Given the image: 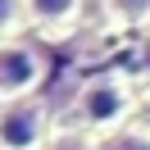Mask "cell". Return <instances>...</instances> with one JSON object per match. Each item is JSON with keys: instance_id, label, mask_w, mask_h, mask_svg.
Returning <instances> with one entry per match:
<instances>
[{"instance_id": "obj_1", "label": "cell", "mask_w": 150, "mask_h": 150, "mask_svg": "<svg viewBox=\"0 0 150 150\" xmlns=\"http://www.w3.org/2000/svg\"><path fill=\"white\" fill-rule=\"evenodd\" d=\"M73 109H77V123H82L86 132L118 137V127L132 118V109H137V96H132L127 77H118V73H96V77L82 82Z\"/></svg>"}, {"instance_id": "obj_4", "label": "cell", "mask_w": 150, "mask_h": 150, "mask_svg": "<svg viewBox=\"0 0 150 150\" xmlns=\"http://www.w3.org/2000/svg\"><path fill=\"white\" fill-rule=\"evenodd\" d=\"M28 5V23L37 28H73L77 14H82V0H23Z\"/></svg>"}, {"instance_id": "obj_8", "label": "cell", "mask_w": 150, "mask_h": 150, "mask_svg": "<svg viewBox=\"0 0 150 150\" xmlns=\"http://www.w3.org/2000/svg\"><path fill=\"white\" fill-rule=\"evenodd\" d=\"M137 73H141V77H150V37H141V41H137Z\"/></svg>"}, {"instance_id": "obj_7", "label": "cell", "mask_w": 150, "mask_h": 150, "mask_svg": "<svg viewBox=\"0 0 150 150\" xmlns=\"http://www.w3.org/2000/svg\"><path fill=\"white\" fill-rule=\"evenodd\" d=\"M96 150H150V132H118Z\"/></svg>"}, {"instance_id": "obj_6", "label": "cell", "mask_w": 150, "mask_h": 150, "mask_svg": "<svg viewBox=\"0 0 150 150\" xmlns=\"http://www.w3.org/2000/svg\"><path fill=\"white\" fill-rule=\"evenodd\" d=\"M28 18V5L23 0H0V41H9V32Z\"/></svg>"}, {"instance_id": "obj_5", "label": "cell", "mask_w": 150, "mask_h": 150, "mask_svg": "<svg viewBox=\"0 0 150 150\" xmlns=\"http://www.w3.org/2000/svg\"><path fill=\"white\" fill-rule=\"evenodd\" d=\"M118 23H150V0H105Z\"/></svg>"}, {"instance_id": "obj_3", "label": "cell", "mask_w": 150, "mask_h": 150, "mask_svg": "<svg viewBox=\"0 0 150 150\" xmlns=\"http://www.w3.org/2000/svg\"><path fill=\"white\" fill-rule=\"evenodd\" d=\"M46 109L37 100H14L0 109V150H41L46 146Z\"/></svg>"}, {"instance_id": "obj_9", "label": "cell", "mask_w": 150, "mask_h": 150, "mask_svg": "<svg viewBox=\"0 0 150 150\" xmlns=\"http://www.w3.org/2000/svg\"><path fill=\"white\" fill-rule=\"evenodd\" d=\"M50 150H96V146H82V137H55Z\"/></svg>"}, {"instance_id": "obj_2", "label": "cell", "mask_w": 150, "mask_h": 150, "mask_svg": "<svg viewBox=\"0 0 150 150\" xmlns=\"http://www.w3.org/2000/svg\"><path fill=\"white\" fill-rule=\"evenodd\" d=\"M46 77V59L32 41H0V100L14 105V100H32V91L41 86Z\"/></svg>"}]
</instances>
